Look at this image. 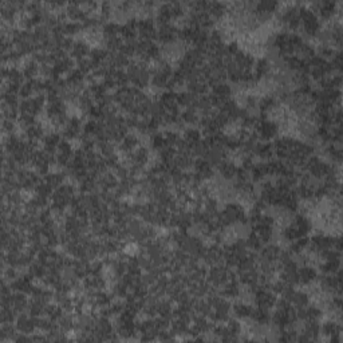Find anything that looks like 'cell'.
I'll use <instances>...</instances> for the list:
<instances>
[{
	"label": "cell",
	"instance_id": "obj_1",
	"mask_svg": "<svg viewBox=\"0 0 343 343\" xmlns=\"http://www.w3.org/2000/svg\"><path fill=\"white\" fill-rule=\"evenodd\" d=\"M184 15H185V4L178 3V2L164 3L157 8L154 21L158 23V26L172 25V22L180 19V17H183Z\"/></svg>",
	"mask_w": 343,
	"mask_h": 343
},
{
	"label": "cell",
	"instance_id": "obj_2",
	"mask_svg": "<svg viewBox=\"0 0 343 343\" xmlns=\"http://www.w3.org/2000/svg\"><path fill=\"white\" fill-rule=\"evenodd\" d=\"M299 19H300V30L309 36L315 38L319 31L322 30L320 21L312 12L311 8L307 7V6H303V4L299 6Z\"/></svg>",
	"mask_w": 343,
	"mask_h": 343
},
{
	"label": "cell",
	"instance_id": "obj_3",
	"mask_svg": "<svg viewBox=\"0 0 343 343\" xmlns=\"http://www.w3.org/2000/svg\"><path fill=\"white\" fill-rule=\"evenodd\" d=\"M310 8L318 16L319 21L320 19L330 21L338 11V3L331 2V0H319V2H314V3L310 4Z\"/></svg>",
	"mask_w": 343,
	"mask_h": 343
},
{
	"label": "cell",
	"instance_id": "obj_4",
	"mask_svg": "<svg viewBox=\"0 0 343 343\" xmlns=\"http://www.w3.org/2000/svg\"><path fill=\"white\" fill-rule=\"evenodd\" d=\"M255 134H256L257 139L260 138L264 141L272 139L279 134V125L272 119H266V118L259 119L255 125Z\"/></svg>",
	"mask_w": 343,
	"mask_h": 343
},
{
	"label": "cell",
	"instance_id": "obj_5",
	"mask_svg": "<svg viewBox=\"0 0 343 343\" xmlns=\"http://www.w3.org/2000/svg\"><path fill=\"white\" fill-rule=\"evenodd\" d=\"M253 299L256 301L257 307L268 310V311H271V310L274 309L277 301L276 295L267 287L255 288V290H253Z\"/></svg>",
	"mask_w": 343,
	"mask_h": 343
},
{
	"label": "cell",
	"instance_id": "obj_6",
	"mask_svg": "<svg viewBox=\"0 0 343 343\" xmlns=\"http://www.w3.org/2000/svg\"><path fill=\"white\" fill-rule=\"evenodd\" d=\"M137 32H138L139 41L154 42L157 36L156 23L152 17H139L137 19Z\"/></svg>",
	"mask_w": 343,
	"mask_h": 343
},
{
	"label": "cell",
	"instance_id": "obj_7",
	"mask_svg": "<svg viewBox=\"0 0 343 343\" xmlns=\"http://www.w3.org/2000/svg\"><path fill=\"white\" fill-rule=\"evenodd\" d=\"M178 31H180V28L176 27L174 25L158 26V28H157L156 41L164 46L178 42Z\"/></svg>",
	"mask_w": 343,
	"mask_h": 343
},
{
	"label": "cell",
	"instance_id": "obj_8",
	"mask_svg": "<svg viewBox=\"0 0 343 343\" xmlns=\"http://www.w3.org/2000/svg\"><path fill=\"white\" fill-rule=\"evenodd\" d=\"M193 169H194V174H196V177H197L200 181H203V183L209 180V178H212L213 174H215L213 165H212L211 163H208V161H207L205 158L194 159Z\"/></svg>",
	"mask_w": 343,
	"mask_h": 343
},
{
	"label": "cell",
	"instance_id": "obj_9",
	"mask_svg": "<svg viewBox=\"0 0 343 343\" xmlns=\"http://www.w3.org/2000/svg\"><path fill=\"white\" fill-rule=\"evenodd\" d=\"M82 132V124L76 117H71L67 119V122L63 125L62 135L65 139H74L79 137Z\"/></svg>",
	"mask_w": 343,
	"mask_h": 343
},
{
	"label": "cell",
	"instance_id": "obj_10",
	"mask_svg": "<svg viewBox=\"0 0 343 343\" xmlns=\"http://www.w3.org/2000/svg\"><path fill=\"white\" fill-rule=\"evenodd\" d=\"M318 279V272L312 266L305 264L298 268V281L299 285L309 286Z\"/></svg>",
	"mask_w": 343,
	"mask_h": 343
},
{
	"label": "cell",
	"instance_id": "obj_11",
	"mask_svg": "<svg viewBox=\"0 0 343 343\" xmlns=\"http://www.w3.org/2000/svg\"><path fill=\"white\" fill-rule=\"evenodd\" d=\"M15 327H16V331L19 334H31L36 329L35 318L25 315V314L17 315L16 320H15Z\"/></svg>",
	"mask_w": 343,
	"mask_h": 343
},
{
	"label": "cell",
	"instance_id": "obj_12",
	"mask_svg": "<svg viewBox=\"0 0 343 343\" xmlns=\"http://www.w3.org/2000/svg\"><path fill=\"white\" fill-rule=\"evenodd\" d=\"M281 250L276 244H266V246L260 250V260L268 261V263H277L280 259Z\"/></svg>",
	"mask_w": 343,
	"mask_h": 343
},
{
	"label": "cell",
	"instance_id": "obj_13",
	"mask_svg": "<svg viewBox=\"0 0 343 343\" xmlns=\"http://www.w3.org/2000/svg\"><path fill=\"white\" fill-rule=\"evenodd\" d=\"M217 172H218V174H220V177H221L224 181L233 180L236 173H237V167H236L235 163H232L231 159L227 158L218 164Z\"/></svg>",
	"mask_w": 343,
	"mask_h": 343
},
{
	"label": "cell",
	"instance_id": "obj_14",
	"mask_svg": "<svg viewBox=\"0 0 343 343\" xmlns=\"http://www.w3.org/2000/svg\"><path fill=\"white\" fill-rule=\"evenodd\" d=\"M91 47L89 46V43H86L85 41H75L74 42L73 49L70 51L71 54V58L76 59V60H80V59H85L90 55Z\"/></svg>",
	"mask_w": 343,
	"mask_h": 343
},
{
	"label": "cell",
	"instance_id": "obj_15",
	"mask_svg": "<svg viewBox=\"0 0 343 343\" xmlns=\"http://www.w3.org/2000/svg\"><path fill=\"white\" fill-rule=\"evenodd\" d=\"M205 11L208 12L213 21H220L226 15L227 6L224 3H218V2H207Z\"/></svg>",
	"mask_w": 343,
	"mask_h": 343
},
{
	"label": "cell",
	"instance_id": "obj_16",
	"mask_svg": "<svg viewBox=\"0 0 343 343\" xmlns=\"http://www.w3.org/2000/svg\"><path fill=\"white\" fill-rule=\"evenodd\" d=\"M275 154L274 145L272 144H260L257 143L255 149H253V156L259 157L260 159L264 161H270L272 159V156Z\"/></svg>",
	"mask_w": 343,
	"mask_h": 343
},
{
	"label": "cell",
	"instance_id": "obj_17",
	"mask_svg": "<svg viewBox=\"0 0 343 343\" xmlns=\"http://www.w3.org/2000/svg\"><path fill=\"white\" fill-rule=\"evenodd\" d=\"M121 26L114 22H108L102 26V36L105 41H110V39H115L121 36Z\"/></svg>",
	"mask_w": 343,
	"mask_h": 343
},
{
	"label": "cell",
	"instance_id": "obj_18",
	"mask_svg": "<svg viewBox=\"0 0 343 343\" xmlns=\"http://www.w3.org/2000/svg\"><path fill=\"white\" fill-rule=\"evenodd\" d=\"M235 314L236 318L239 319H247L251 318V314L253 311V307L248 303H244V301H237L236 305L232 306V309H231Z\"/></svg>",
	"mask_w": 343,
	"mask_h": 343
},
{
	"label": "cell",
	"instance_id": "obj_19",
	"mask_svg": "<svg viewBox=\"0 0 343 343\" xmlns=\"http://www.w3.org/2000/svg\"><path fill=\"white\" fill-rule=\"evenodd\" d=\"M288 301L294 306L295 309H301V307H306L309 306L310 296L306 292L303 291H295L291 294V296L288 298Z\"/></svg>",
	"mask_w": 343,
	"mask_h": 343
},
{
	"label": "cell",
	"instance_id": "obj_20",
	"mask_svg": "<svg viewBox=\"0 0 343 343\" xmlns=\"http://www.w3.org/2000/svg\"><path fill=\"white\" fill-rule=\"evenodd\" d=\"M138 146H139L138 137L135 134H132V133H128V134L124 137V139L121 141V149L124 150V152L128 153V154L129 153H132L134 149H137Z\"/></svg>",
	"mask_w": 343,
	"mask_h": 343
},
{
	"label": "cell",
	"instance_id": "obj_21",
	"mask_svg": "<svg viewBox=\"0 0 343 343\" xmlns=\"http://www.w3.org/2000/svg\"><path fill=\"white\" fill-rule=\"evenodd\" d=\"M250 319H252V322L264 326V325H267V323L270 322V319H271L270 311H268V310L260 309V307H256V309H253Z\"/></svg>",
	"mask_w": 343,
	"mask_h": 343
},
{
	"label": "cell",
	"instance_id": "obj_22",
	"mask_svg": "<svg viewBox=\"0 0 343 343\" xmlns=\"http://www.w3.org/2000/svg\"><path fill=\"white\" fill-rule=\"evenodd\" d=\"M180 121L187 125H196L200 122V114L194 109H185L180 113Z\"/></svg>",
	"mask_w": 343,
	"mask_h": 343
},
{
	"label": "cell",
	"instance_id": "obj_23",
	"mask_svg": "<svg viewBox=\"0 0 343 343\" xmlns=\"http://www.w3.org/2000/svg\"><path fill=\"white\" fill-rule=\"evenodd\" d=\"M201 132L198 130V129H188V130H185L184 133V137H183V139H184V143L187 144L189 148H192L193 145H196L197 143H200L201 139Z\"/></svg>",
	"mask_w": 343,
	"mask_h": 343
},
{
	"label": "cell",
	"instance_id": "obj_24",
	"mask_svg": "<svg viewBox=\"0 0 343 343\" xmlns=\"http://www.w3.org/2000/svg\"><path fill=\"white\" fill-rule=\"evenodd\" d=\"M43 181H45L46 184H49L50 187L55 191L56 188L63 185L65 176H63L62 173H47L45 177H43Z\"/></svg>",
	"mask_w": 343,
	"mask_h": 343
},
{
	"label": "cell",
	"instance_id": "obj_25",
	"mask_svg": "<svg viewBox=\"0 0 343 343\" xmlns=\"http://www.w3.org/2000/svg\"><path fill=\"white\" fill-rule=\"evenodd\" d=\"M80 30H84L80 23H75V22H63V31L66 36H73V35L78 34Z\"/></svg>",
	"mask_w": 343,
	"mask_h": 343
}]
</instances>
